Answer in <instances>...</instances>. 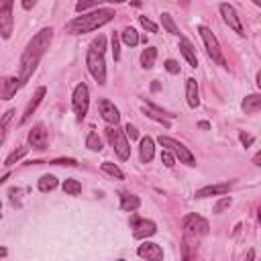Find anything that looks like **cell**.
Returning <instances> with one entry per match:
<instances>
[{
  "mask_svg": "<svg viewBox=\"0 0 261 261\" xmlns=\"http://www.w3.org/2000/svg\"><path fill=\"white\" fill-rule=\"evenodd\" d=\"M53 39V29H41L25 49V53L20 55V63H18V82L20 86H25L29 82V78L33 76V72L37 70V65L41 61V57L47 53L49 43Z\"/></svg>",
  "mask_w": 261,
  "mask_h": 261,
  "instance_id": "obj_1",
  "label": "cell"
},
{
  "mask_svg": "<svg viewBox=\"0 0 261 261\" xmlns=\"http://www.w3.org/2000/svg\"><path fill=\"white\" fill-rule=\"evenodd\" d=\"M115 18V10L113 8H96L94 12H88V14H82V16H76L72 18L68 25H65V33L70 35H82V33H92L96 29H100L102 25L111 23Z\"/></svg>",
  "mask_w": 261,
  "mask_h": 261,
  "instance_id": "obj_2",
  "label": "cell"
},
{
  "mask_svg": "<svg viewBox=\"0 0 261 261\" xmlns=\"http://www.w3.org/2000/svg\"><path fill=\"white\" fill-rule=\"evenodd\" d=\"M198 33H200V37H202V41H204L206 53L212 57V61H216L219 65H227V61H225V57H223L221 43H219V39L214 37V33H212L208 27H204V25H200V27H198Z\"/></svg>",
  "mask_w": 261,
  "mask_h": 261,
  "instance_id": "obj_3",
  "label": "cell"
},
{
  "mask_svg": "<svg viewBox=\"0 0 261 261\" xmlns=\"http://www.w3.org/2000/svg\"><path fill=\"white\" fill-rule=\"evenodd\" d=\"M106 137L111 141V145L115 147L117 155L121 161H127L130 157V147H129V141H127V135L125 130L117 129V127H106Z\"/></svg>",
  "mask_w": 261,
  "mask_h": 261,
  "instance_id": "obj_4",
  "label": "cell"
},
{
  "mask_svg": "<svg viewBox=\"0 0 261 261\" xmlns=\"http://www.w3.org/2000/svg\"><path fill=\"white\" fill-rule=\"evenodd\" d=\"M159 143H161V147H165L171 155H176L182 163H186V165H196V157L188 151V147L184 145V143H180V141H176V139H171V137H159Z\"/></svg>",
  "mask_w": 261,
  "mask_h": 261,
  "instance_id": "obj_5",
  "label": "cell"
},
{
  "mask_svg": "<svg viewBox=\"0 0 261 261\" xmlns=\"http://www.w3.org/2000/svg\"><path fill=\"white\" fill-rule=\"evenodd\" d=\"M72 106H74V113H76V119L82 121L86 115H88V106H90V90L88 86L84 82L76 86L74 90V96H72Z\"/></svg>",
  "mask_w": 261,
  "mask_h": 261,
  "instance_id": "obj_6",
  "label": "cell"
},
{
  "mask_svg": "<svg viewBox=\"0 0 261 261\" xmlns=\"http://www.w3.org/2000/svg\"><path fill=\"white\" fill-rule=\"evenodd\" d=\"M12 8H14V2H10V0H0V37L2 39H10V35H12V27H14Z\"/></svg>",
  "mask_w": 261,
  "mask_h": 261,
  "instance_id": "obj_7",
  "label": "cell"
},
{
  "mask_svg": "<svg viewBox=\"0 0 261 261\" xmlns=\"http://www.w3.org/2000/svg\"><path fill=\"white\" fill-rule=\"evenodd\" d=\"M86 65H88V72L92 74V78L104 86L106 84V63H104V55H98L94 51H88L86 55Z\"/></svg>",
  "mask_w": 261,
  "mask_h": 261,
  "instance_id": "obj_8",
  "label": "cell"
},
{
  "mask_svg": "<svg viewBox=\"0 0 261 261\" xmlns=\"http://www.w3.org/2000/svg\"><path fill=\"white\" fill-rule=\"evenodd\" d=\"M184 231L190 237H204V235H208L210 225L200 214H188L184 219Z\"/></svg>",
  "mask_w": 261,
  "mask_h": 261,
  "instance_id": "obj_9",
  "label": "cell"
},
{
  "mask_svg": "<svg viewBox=\"0 0 261 261\" xmlns=\"http://www.w3.org/2000/svg\"><path fill=\"white\" fill-rule=\"evenodd\" d=\"M130 229H133L135 239H147V237H153L157 233V227L153 221L139 219V216H130Z\"/></svg>",
  "mask_w": 261,
  "mask_h": 261,
  "instance_id": "obj_10",
  "label": "cell"
},
{
  "mask_svg": "<svg viewBox=\"0 0 261 261\" xmlns=\"http://www.w3.org/2000/svg\"><path fill=\"white\" fill-rule=\"evenodd\" d=\"M219 10H221V14H223V20H225V23H227V25H229L235 33H239V35H245V29H243V25H241V18H239L237 10H235L231 4L223 2V4L219 6Z\"/></svg>",
  "mask_w": 261,
  "mask_h": 261,
  "instance_id": "obj_11",
  "label": "cell"
},
{
  "mask_svg": "<svg viewBox=\"0 0 261 261\" xmlns=\"http://www.w3.org/2000/svg\"><path fill=\"white\" fill-rule=\"evenodd\" d=\"M47 139H49V135H47V130H45L43 125H35L29 130V145L33 149H37V151L47 149Z\"/></svg>",
  "mask_w": 261,
  "mask_h": 261,
  "instance_id": "obj_12",
  "label": "cell"
},
{
  "mask_svg": "<svg viewBox=\"0 0 261 261\" xmlns=\"http://www.w3.org/2000/svg\"><path fill=\"white\" fill-rule=\"evenodd\" d=\"M137 255L145 261H163V249L157 245V243H143L139 249H137Z\"/></svg>",
  "mask_w": 261,
  "mask_h": 261,
  "instance_id": "obj_13",
  "label": "cell"
},
{
  "mask_svg": "<svg viewBox=\"0 0 261 261\" xmlns=\"http://www.w3.org/2000/svg\"><path fill=\"white\" fill-rule=\"evenodd\" d=\"M98 108H100V115H102V119H104L106 123L117 125V123L121 121V113H119V108L115 106V102H111V100L104 98V100H100Z\"/></svg>",
  "mask_w": 261,
  "mask_h": 261,
  "instance_id": "obj_14",
  "label": "cell"
},
{
  "mask_svg": "<svg viewBox=\"0 0 261 261\" xmlns=\"http://www.w3.org/2000/svg\"><path fill=\"white\" fill-rule=\"evenodd\" d=\"M45 94H47V88H45V86H41V88H37L35 96L31 98V102H29V104H27V108H25V113H23V119H20V123H27V121L33 117V113L37 111V106L41 104V100L45 98Z\"/></svg>",
  "mask_w": 261,
  "mask_h": 261,
  "instance_id": "obj_15",
  "label": "cell"
},
{
  "mask_svg": "<svg viewBox=\"0 0 261 261\" xmlns=\"http://www.w3.org/2000/svg\"><path fill=\"white\" fill-rule=\"evenodd\" d=\"M229 184H214V186H206V188H200L196 190V198H208V196H225L229 192Z\"/></svg>",
  "mask_w": 261,
  "mask_h": 261,
  "instance_id": "obj_16",
  "label": "cell"
},
{
  "mask_svg": "<svg viewBox=\"0 0 261 261\" xmlns=\"http://www.w3.org/2000/svg\"><path fill=\"white\" fill-rule=\"evenodd\" d=\"M186 100H188V106H190V108H196V106L200 104L198 84H196L194 78H188V80H186Z\"/></svg>",
  "mask_w": 261,
  "mask_h": 261,
  "instance_id": "obj_17",
  "label": "cell"
},
{
  "mask_svg": "<svg viewBox=\"0 0 261 261\" xmlns=\"http://www.w3.org/2000/svg\"><path fill=\"white\" fill-rule=\"evenodd\" d=\"M139 206H141L139 196L129 194V192H121V208H123L125 212H135Z\"/></svg>",
  "mask_w": 261,
  "mask_h": 261,
  "instance_id": "obj_18",
  "label": "cell"
},
{
  "mask_svg": "<svg viewBox=\"0 0 261 261\" xmlns=\"http://www.w3.org/2000/svg\"><path fill=\"white\" fill-rule=\"evenodd\" d=\"M139 151H141V161L149 163L151 159H153V155H155V143H153V139H151V137H143Z\"/></svg>",
  "mask_w": 261,
  "mask_h": 261,
  "instance_id": "obj_19",
  "label": "cell"
},
{
  "mask_svg": "<svg viewBox=\"0 0 261 261\" xmlns=\"http://www.w3.org/2000/svg\"><path fill=\"white\" fill-rule=\"evenodd\" d=\"M18 88H20L18 78H6V80H2V90H0V96H2V100H10L16 94Z\"/></svg>",
  "mask_w": 261,
  "mask_h": 261,
  "instance_id": "obj_20",
  "label": "cell"
},
{
  "mask_svg": "<svg viewBox=\"0 0 261 261\" xmlns=\"http://www.w3.org/2000/svg\"><path fill=\"white\" fill-rule=\"evenodd\" d=\"M143 113H145L149 119H153V121H157L159 125H163L165 129H169V127H171V121H169L165 115H161V108H157V106H153V104L145 106V108H143Z\"/></svg>",
  "mask_w": 261,
  "mask_h": 261,
  "instance_id": "obj_21",
  "label": "cell"
},
{
  "mask_svg": "<svg viewBox=\"0 0 261 261\" xmlns=\"http://www.w3.org/2000/svg\"><path fill=\"white\" fill-rule=\"evenodd\" d=\"M180 51H182V55L186 57V61L190 63V68H196V65H198V59H196L194 47H192V43H190L186 37L180 39Z\"/></svg>",
  "mask_w": 261,
  "mask_h": 261,
  "instance_id": "obj_22",
  "label": "cell"
},
{
  "mask_svg": "<svg viewBox=\"0 0 261 261\" xmlns=\"http://www.w3.org/2000/svg\"><path fill=\"white\" fill-rule=\"evenodd\" d=\"M37 188H39V192H43V194L53 192V190L57 188V178H55V176H51V173H45V176H41V180H39Z\"/></svg>",
  "mask_w": 261,
  "mask_h": 261,
  "instance_id": "obj_23",
  "label": "cell"
},
{
  "mask_svg": "<svg viewBox=\"0 0 261 261\" xmlns=\"http://www.w3.org/2000/svg\"><path fill=\"white\" fill-rule=\"evenodd\" d=\"M155 59H157V49L155 47H145L143 53H141V65L145 70H151L155 65Z\"/></svg>",
  "mask_w": 261,
  "mask_h": 261,
  "instance_id": "obj_24",
  "label": "cell"
},
{
  "mask_svg": "<svg viewBox=\"0 0 261 261\" xmlns=\"http://www.w3.org/2000/svg\"><path fill=\"white\" fill-rule=\"evenodd\" d=\"M259 108H261V96H259V94H251V96H247V98L243 100V111H245L247 115L257 113Z\"/></svg>",
  "mask_w": 261,
  "mask_h": 261,
  "instance_id": "obj_25",
  "label": "cell"
},
{
  "mask_svg": "<svg viewBox=\"0 0 261 261\" xmlns=\"http://www.w3.org/2000/svg\"><path fill=\"white\" fill-rule=\"evenodd\" d=\"M121 39H123L125 45H129V47H135L137 43H139V33H137L133 27H125V29H123V33H121Z\"/></svg>",
  "mask_w": 261,
  "mask_h": 261,
  "instance_id": "obj_26",
  "label": "cell"
},
{
  "mask_svg": "<svg viewBox=\"0 0 261 261\" xmlns=\"http://www.w3.org/2000/svg\"><path fill=\"white\" fill-rule=\"evenodd\" d=\"M12 117H14V111H6L2 115V119H0V145H2V141L6 137V130H8V125H10Z\"/></svg>",
  "mask_w": 261,
  "mask_h": 261,
  "instance_id": "obj_27",
  "label": "cell"
},
{
  "mask_svg": "<svg viewBox=\"0 0 261 261\" xmlns=\"http://www.w3.org/2000/svg\"><path fill=\"white\" fill-rule=\"evenodd\" d=\"M86 147H88L90 151H102V139L98 137V133H88V137H86Z\"/></svg>",
  "mask_w": 261,
  "mask_h": 261,
  "instance_id": "obj_28",
  "label": "cell"
},
{
  "mask_svg": "<svg viewBox=\"0 0 261 261\" xmlns=\"http://www.w3.org/2000/svg\"><path fill=\"white\" fill-rule=\"evenodd\" d=\"M61 188H63L65 194H70V196H78V194L82 192V184H80L78 180H72V178H70V180H65Z\"/></svg>",
  "mask_w": 261,
  "mask_h": 261,
  "instance_id": "obj_29",
  "label": "cell"
},
{
  "mask_svg": "<svg viewBox=\"0 0 261 261\" xmlns=\"http://www.w3.org/2000/svg\"><path fill=\"white\" fill-rule=\"evenodd\" d=\"M102 171H106L108 176H113V178H117V180H125V173L119 169V165H115V163H111V161H104V163H102Z\"/></svg>",
  "mask_w": 261,
  "mask_h": 261,
  "instance_id": "obj_30",
  "label": "cell"
},
{
  "mask_svg": "<svg viewBox=\"0 0 261 261\" xmlns=\"http://www.w3.org/2000/svg\"><path fill=\"white\" fill-rule=\"evenodd\" d=\"M27 151H29L27 147H18V149H14V151H12V153H10L8 157H6V161H4V165H8V167H10V165H14V163H16L18 159H23V157L27 155Z\"/></svg>",
  "mask_w": 261,
  "mask_h": 261,
  "instance_id": "obj_31",
  "label": "cell"
},
{
  "mask_svg": "<svg viewBox=\"0 0 261 261\" xmlns=\"http://www.w3.org/2000/svg\"><path fill=\"white\" fill-rule=\"evenodd\" d=\"M104 49H106V37L104 35H98L92 43H90V51L98 53V55H104Z\"/></svg>",
  "mask_w": 261,
  "mask_h": 261,
  "instance_id": "obj_32",
  "label": "cell"
},
{
  "mask_svg": "<svg viewBox=\"0 0 261 261\" xmlns=\"http://www.w3.org/2000/svg\"><path fill=\"white\" fill-rule=\"evenodd\" d=\"M161 23H163V27H165V31H167V33H171V35H180V29L176 27V23H173V18H171L167 12H163V14H161Z\"/></svg>",
  "mask_w": 261,
  "mask_h": 261,
  "instance_id": "obj_33",
  "label": "cell"
},
{
  "mask_svg": "<svg viewBox=\"0 0 261 261\" xmlns=\"http://www.w3.org/2000/svg\"><path fill=\"white\" fill-rule=\"evenodd\" d=\"M233 204V198H229V196H223V198L214 204V214H223L227 208H231Z\"/></svg>",
  "mask_w": 261,
  "mask_h": 261,
  "instance_id": "obj_34",
  "label": "cell"
},
{
  "mask_svg": "<svg viewBox=\"0 0 261 261\" xmlns=\"http://www.w3.org/2000/svg\"><path fill=\"white\" fill-rule=\"evenodd\" d=\"M113 57H115V61L121 59V37H119V33H113Z\"/></svg>",
  "mask_w": 261,
  "mask_h": 261,
  "instance_id": "obj_35",
  "label": "cell"
},
{
  "mask_svg": "<svg viewBox=\"0 0 261 261\" xmlns=\"http://www.w3.org/2000/svg\"><path fill=\"white\" fill-rule=\"evenodd\" d=\"M161 163H163L165 167H173V165H176V157H173L167 149H163V153H161Z\"/></svg>",
  "mask_w": 261,
  "mask_h": 261,
  "instance_id": "obj_36",
  "label": "cell"
},
{
  "mask_svg": "<svg viewBox=\"0 0 261 261\" xmlns=\"http://www.w3.org/2000/svg\"><path fill=\"white\" fill-rule=\"evenodd\" d=\"M139 20H141V25H143V29H147L149 33H157V25L153 23V20H149L147 16H139Z\"/></svg>",
  "mask_w": 261,
  "mask_h": 261,
  "instance_id": "obj_37",
  "label": "cell"
},
{
  "mask_svg": "<svg viewBox=\"0 0 261 261\" xmlns=\"http://www.w3.org/2000/svg\"><path fill=\"white\" fill-rule=\"evenodd\" d=\"M125 135H127L130 141H135V139H139V130H137L135 125H127V127H125Z\"/></svg>",
  "mask_w": 261,
  "mask_h": 261,
  "instance_id": "obj_38",
  "label": "cell"
},
{
  "mask_svg": "<svg viewBox=\"0 0 261 261\" xmlns=\"http://www.w3.org/2000/svg\"><path fill=\"white\" fill-rule=\"evenodd\" d=\"M165 70L169 72V74H173V76H176V74H180V65H178V61H173V59H167L165 63Z\"/></svg>",
  "mask_w": 261,
  "mask_h": 261,
  "instance_id": "obj_39",
  "label": "cell"
},
{
  "mask_svg": "<svg viewBox=\"0 0 261 261\" xmlns=\"http://www.w3.org/2000/svg\"><path fill=\"white\" fill-rule=\"evenodd\" d=\"M90 8H100V4H98V2H78V4H76V10H78V12L90 10Z\"/></svg>",
  "mask_w": 261,
  "mask_h": 261,
  "instance_id": "obj_40",
  "label": "cell"
},
{
  "mask_svg": "<svg viewBox=\"0 0 261 261\" xmlns=\"http://www.w3.org/2000/svg\"><path fill=\"white\" fill-rule=\"evenodd\" d=\"M51 163H53V165H70V167L78 165V161H76V159H72V157H65V159H53Z\"/></svg>",
  "mask_w": 261,
  "mask_h": 261,
  "instance_id": "obj_41",
  "label": "cell"
},
{
  "mask_svg": "<svg viewBox=\"0 0 261 261\" xmlns=\"http://www.w3.org/2000/svg\"><path fill=\"white\" fill-rule=\"evenodd\" d=\"M182 249H184V257H182V261H190V243H188V239H184Z\"/></svg>",
  "mask_w": 261,
  "mask_h": 261,
  "instance_id": "obj_42",
  "label": "cell"
},
{
  "mask_svg": "<svg viewBox=\"0 0 261 261\" xmlns=\"http://www.w3.org/2000/svg\"><path fill=\"white\" fill-rule=\"evenodd\" d=\"M239 137H241V143H243L245 147H249V145L253 143V137H251V135H245V133H241Z\"/></svg>",
  "mask_w": 261,
  "mask_h": 261,
  "instance_id": "obj_43",
  "label": "cell"
},
{
  "mask_svg": "<svg viewBox=\"0 0 261 261\" xmlns=\"http://www.w3.org/2000/svg\"><path fill=\"white\" fill-rule=\"evenodd\" d=\"M253 259H255V251H253V249H249V251H247V257H245V261H253Z\"/></svg>",
  "mask_w": 261,
  "mask_h": 261,
  "instance_id": "obj_44",
  "label": "cell"
},
{
  "mask_svg": "<svg viewBox=\"0 0 261 261\" xmlns=\"http://www.w3.org/2000/svg\"><path fill=\"white\" fill-rule=\"evenodd\" d=\"M33 6H35V2H31V0H27V2H23V8H27V10H29V8H33Z\"/></svg>",
  "mask_w": 261,
  "mask_h": 261,
  "instance_id": "obj_45",
  "label": "cell"
},
{
  "mask_svg": "<svg viewBox=\"0 0 261 261\" xmlns=\"http://www.w3.org/2000/svg\"><path fill=\"white\" fill-rule=\"evenodd\" d=\"M198 127H200V129H204V130H206V129H210V125H208L206 121H200V123H198Z\"/></svg>",
  "mask_w": 261,
  "mask_h": 261,
  "instance_id": "obj_46",
  "label": "cell"
},
{
  "mask_svg": "<svg viewBox=\"0 0 261 261\" xmlns=\"http://www.w3.org/2000/svg\"><path fill=\"white\" fill-rule=\"evenodd\" d=\"M6 253H8L6 247H0V257H6Z\"/></svg>",
  "mask_w": 261,
  "mask_h": 261,
  "instance_id": "obj_47",
  "label": "cell"
},
{
  "mask_svg": "<svg viewBox=\"0 0 261 261\" xmlns=\"http://www.w3.org/2000/svg\"><path fill=\"white\" fill-rule=\"evenodd\" d=\"M8 176H10V173H6V176H2V178H0V184H4V182L8 180Z\"/></svg>",
  "mask_w": 261,
  "mask_h": 261,
  "instance_id": "obj_48",
  "label": "cell"
},
{
  "mask_svg": "<svg viewBox=\"0 0 261 261\" xmlns=\"http://www.w3.org/2000/svg\"><path fill=\"white\" fill-rule=\"evenodd\" d=\"M0 219H2V202H0Z\"/></svg>",
  "mask_w": 261,
  "mask_h": 261,
  "instance_id": "obj_49",
  "label": "cell"
},
{
  "mask_svg": "<svg viewBox=\"0 0 261 261\" xmlns=\"http://www.w3.org/2000/svg\"><path fill=\"white\" fill-rule=\"evenodd\" d=\"M119 261H125V259H119Z\"/></svg>",
  "mask_w": 261,
  "mask_h": 261,
  "instance_id": "obj_50",
  "label": "cell"
}]
</instances>
